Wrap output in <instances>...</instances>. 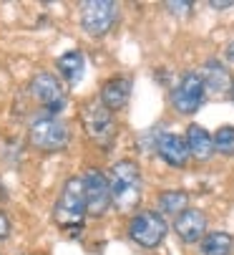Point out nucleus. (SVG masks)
Segmentation results:
<instances>
[{
    "instance_id": "nucleus-1",
    "label": "nucleus",
    "mask_w": 234,
    "mask_h": 255,
    "mask_svg": "<svg viewBox=\"0 0 234 255\" xmlns=\"http://www.w3.org/2000/svg\"><path fill=\"white\" fill-rule=\"evenodd\" d=\"M88 215V205H86V187H83V174H71L66 179V185L61 190V197L56 202L53 217L56 225L61 230H66L71 238H76L83 230Z\"/></svg>"
},
{
    "instance_id": "nucleus-2",
    "label": "nucleus",
    "mask_w": 234,
    "mask_h": 255,
    "mask_svg": "<svg viewBox=\"0 0 234 255\" xmlns=\"http://www.w3.org/2000/svg\"><path fill=\"white\" fill-rule=\"evenodd\" d=\"M111 200L119 212H131L141 202V167L134 159H121L108 169Z\"/></svg>"
},
{
    "instance_id": "nucleus-3",
    "label": "nucleus",
    "mask_w": 234,
    "mask_h": 255,
    "mask_svg": "<svg viewBox=\"0 0 234 255\" xmlns=\"http://www.w3.org/2000/svg\"><path fill=\"white\" fill-rule=\"evenodd\" d=\"M169 233V223L159 210H139L129 220V238L141 248H159Z\"/></svg>"
},
{
    "instance_id": "nucleus-4",
    "label": "nucleus",
    "mask_w": 234,
    "mask_h": 255,
    "mask_svg": "<svg viewBox=\"0 0 234 255\" xmlns=\"http://www.w3.org/2000/svg\"><path fill=\"white\" fill-rule=\"evenodd\" d=\"M81 119H83L86 134L98 144V147L108 149L116 139V122H113V114L101 104L98 96L81 106Z\"/></svg>"
},
{
    "instance_id": "nucleus-5",
    "label": "nucleus",
    "mask_w": 234,
    "mask_h": 255,
    "mask_svg": "<svg viewBox=\"0 0 234 255\" xmlns=\"http://www.w3.org/2000/svg\"><path fill=\"white\" fill-rule=\"evenodd\" d=\"M28 139H30L33 147L41 149V152H58L68 144L71 134H68L66 122H61L53 114H43V117L33 119V124L28 129Z\"/></svg>"
},
{
    "instance_id": "nucleus-6",
    "label": "nucleus",
    "mask_w": 234,
    "mask_h": 255,
    "mask_svg": "<svg viewBox=\"0 0 234 255\" xmlns=\"http://www.w3.org/2000/svg\"><path fill=\"white\" fill-rule=\"evenodd\" d=\"M204 96H207V89H204L202 76L197 71H186L171 91V106L176 114L191 117L199 112V106L204 104Z\"/></svg>"
},
{
    "instance_id": "nucleus-7",
    "label": "nucleus",
    "mask_w": 234,
    "mask_h": 255,
    "mask_svg": "<svg viewBox=\"0 0 234 255\" xmlns=\"http://www.w3.org/2000/svg\"><path fill=\"white\" fill-rule=\"evenodd\" d=\"M116 18H119V5L113 0H86V3H81V25L93 38L106 35L113 28Z\"/></svg>"
},
{
    "instance_id": "nucleus-8",
    "label": "nucleus",
    "mask_w": 234,
    "mask_h": 255,
    "mask_svg": "<svg viewBox=\"0 0 234 255\" xmlns=\"http://www.w3.org/2000/svg\"><path fill=\"white\" fill-rule=\"evenodd\" d=\"M30 94L46 109V114L56 117L66 106V94L61 89V81H58L56 74H51V71H38V74L30 79Z\"/></svg>"
},
{
    "instance_id": "nucleus-9",
    "label": "nucleus",
    "mask_w": 234,
    "mask_h": 255,
    "mask_svg": "<svg viewBox=\"0 0 234 255\" xmlns=\"http://www.w3.org/2000/svg\"><path fill=\"white\" fill-rule=\"evenodd\" d=\"M83 187H86L88 217H103L108 212V207L113 205L108 174H103L101 169H86L83 172Z\"/></svg>"
},
{
    "instance_id": "nucleus-10",
    "label": "nucleus",
    "mask_w": 234,
    "mask_h": 255,
    "mask_svg": "<svg viewBox=\"0 0 234 255\" xmlns=\"http://www.w3.org/2000/svg\"><path fill=\"white\" fill-rule=\"evenodd\" d=\"M174 233L186 245L202 243L204 235H207V215L202 210H197V207L184 210L179 217H174Z\"/></svg>"
},
{
    "instance_id": "nucleus-11",
    "label": "nucleus",
    "mask_w": 234,
    "mask_h": 255,
    "mask_svg": "<svg viewBox=\"0 0 234 255\" xmlns=\"http://www.w3.org/2000/svg\"><path fill=\"white\" fill-rule=\"evenodd\" d=\"M156 154H159L166 164L181 169L189 164L191 154H189V147H186V139L174 134V131H164L159 134V139H156Z\"/></svg>"
},
{
    "instance_id": "nucleus-12",
    "label": "nucleus",
    "mask_w": 234,
    "mask_h": 255,
    "mask_svg": "<svg viewBox=\"0 0 234 255\" xmlns=\"http://www.w3.org/2000/svg\"><path fill=\"white\" fill-rule=\"evenodd\" d=\"M199 76H202V81H204L207 94H214V96H222V94L232 91V86H234L227 66H224L222 61H217V58H209V61L202 66Z\"/></svg>"
},
{
    "instance_id": "nucleus-13",
    "label": "nucleus",
    "mask_w": 234,
    "mask_h": 255,
    "mask_svg": "<svg viewBox=\"0 0 234 255\" xmlns=\"http://www.w3.org/2000/svg\"><path fill=\"white\" fill-rule=\"evenodd\" d=\"M129 96H131V79L129 76H113L108 79L103 86H101V104L108 109V112H119L129 104Z\"/></svg>"
},
{
    "instance_id": "nucleus-14",
    "label": "nucleus",
    "mask_w": 234,
    "mask_h": 255,
    "mask_svg": "<svg viewBox=\"0 0 234 255\" xmlns=\"http://www.w3.org/2000/svg\"><path fill=\"white\" fill-rule=\"evenodd\" d=\"M186 147L191 159L209 162L214 157V134H209L202 124H189L186 127Z\"/></svg>"
},
{
    "instance_id": "nucleus-15",
    "label": "nucleus",
    "mask_w": 234,
    "mask_h": 255,
    "mask_svg": "<svg viewBox=\"0 0 234 255\" xmlns=\"http://www.w3.org/2000/svg\"><path fill=\"white\" fill-rule=\"evenodd\" d=\"M56 68H58V74L61 79L68 84V86H76L78 81L83 79V71H86V58L81 51H71L66 56H61L56 61Z\"/></svg>"
},
{
    "instance_id": "nucleus-16",
    "label": "nucleus",
    "mask_w": 234,
    "mask_h": 255,
    "mask_svg": "<svg viewBox=\"0 0 234 255\" xmlns=\"http://www.w3.org/2000/svg\"><path fill=\"white\" fill-rule=\"evenodd\" d=\"M234 250V238L224 230L207 233L204 240L199 243V255H232Z\"/></svg>"
},
{
    "instance_id": "nucleus-17",
    "label": "nucleus",
    "mask_w": 234,
    "mask_h": 255,
    "mask_svg": "<svg viewBox=\"0 0 234 255\" xmlns=\"http://www.w3.org/2000/svg\"><path fill=\"white\" fill-rule=\"evenodd\" d=\"M159 212L161 215H174L179 217L184 210H189V195L184 190H166V192H159Z\"/></svg>"
},
{
    "instance_id": "nucleus-18",
    "label": "nucleus",
    "mask_w": 234,
    "mask_h": 255,
    "mask_svg": "<svg viewBox=\"0 0 234 255\" xmlns=\"http://www.w3.org/2000/svg\"><path fill=\"white\" fill-rule=\"evenodd\" d=\"M214 152L222 157H234V127H219L214 131Z\"/></svg>"
},
{
    "instance_id": "nucleus-19",
    "label": "nucleus",
    "mask_w": 234,
    "mask_h": 255,
    "mask_svg": "<svg viewBox=\"0 0 234 255\" xmlns=\"http://www.w3.org/2000/svg\"><path fill=\"white\" fill-rule=\"evenodd\" d=\"M164 8L166 10H171L174 15H186V13H191V8H194V3H174V0H169V3H164Z\"/></svg>"
},
{
    "instance_id": "nucleus-20",
    "label": "nucleus",
    "mask_w": 234,
    "mask_h": 255,
    "mask_svg": "<svg viewBox=\"0 0 234 255\" xmlns=\"http://www.w3.org/2000/svg\"><path fill=\"white\" fill-rule=\"evenodd\" d=\"M8 235H10V220H8V215L0 210V243H3Z\"/></svg>"
},
{
    "instance_id": "nucleus-21",
    "label": "nucleus",
    "mask_w": 234,
    "mask_h": 255,
    "mask_svg": "<svg viewBox=\"0 0 234 255\" xmlns=\"http://www.w3.org/2000/svg\"><path fill=\"white\" fill-rule=\"evenodd\" d=\"M214 10H227V8H232L234 5V0H212V3H209Z\"/></svg>"
},
{
    "instance_id": "nucleus-22",
    "label": "nucleus",
    "mask_w": 234,
    "mask_h": 255,
    "mask_svg": "<svg viewBox=\"0 0 234 255\" xmlns=\"http://www.w3.org/2000/svg\"><path fill=\"white\" fill-rule=\"evenodd\" d=\"M224 58H227L229 63H234V43H229V46L224 48Z\"/></svg>"
},
{
    "instance_id": "nucleus-23",
    "label": "nucleus",
    "mask_w": 234,
    "mask_h": 255,
    "mask_svg": "<svg viewBox=\"0 0 234 255\" xmlns=\"http://www.w3.org/2000/svg\"><path fill=\"white\" fill-rule=\"evenodd\" d=\"M232 99H234V86H232Z\"/></svg>"
}]
</instances>
